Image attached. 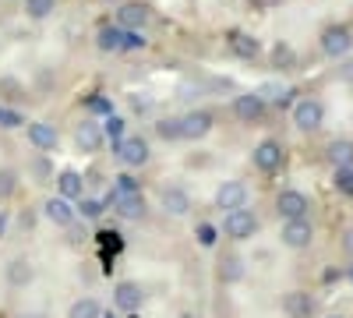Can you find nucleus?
I'll return each instance as SVG.
<instances>
[{
  "label": "nucleus",
  "mask_w": 353,
  "mask_h": 318,
  "mask_svg": "<svg viewBox=\"0 0 353 318\" xmlns=\"http://www.w3.org/2000/svg\"><path fill=\"white\" fill-rule=\"evenodd\" d=\"M276 212H279V219H304L311 212V198L297 188H286L276 195Z\"/></svg>",
  "instance_id": "423d86ee"
},
{
  "label": "nucleus",
  "mask_w": 353,
  "mask_h": 318,
  "mask_svg": "<svg viewBox=\"0 0 353 318\" xmlns=\"http://www.w3.org/2000/svg\"><path fill=\"white\" fill-rule=\"evenodd\" d=\"M216 234H219V230H216L212 223H198V230H194V237H198V244H201V248H212V244L219 241Z\"/></svg>",
  "instance_id": "72a5a7b5"
},
{
  "label": "nucleus",
  "mask_w": 353,
  "mask_h": 318,
  "mask_svg": "<svg viewBox=\"0 0 353 318\" xmlns=\"http://www.w3.org/2000/svg\"><path fill=\"white\" fill-rule=\"evenodd\" d=\"M272 57H276V64H290V61H293V53H290L286 46H276V50H272Z\"/></svg>",
  "instance_id": "58836bf2"
},
{
  "label": "nucleus",
  "mask_w": 353,
  "mask_h": 318,
  "mask_svg": "<svg viewBox=\"0 0 353 318\" xmlns=\"http://www.w3.org/2000/svg\"><path fill=\"white\" fill-rule=\"evenodd\" d=\"M248 206V188L241 181H223L216 188V209L233 212V209H244Z\"/></svg>",
  "instance_id": "9d476101"
},
{
  "label": "nucleus",
  "mask_w": 353,
  "mask_h": 318,
  "mask_svg": "<svg viewBox=\"0 0 353 318\" xmlns=\"http://www.w3.org/2000/svg\"><path fill=\"white\" fill-rule=\"evenodd\" d=\"M103 141H106V135H103V124H96V121H81L74 128V146L81 152H99Z\"/></svg>",
  "instance_id": "f8f14e48"
},
{
  "label": "nucleus",
  "mask_w": 353,
  "mask_h": 318,
  "mask_svg": "<svg viewBox=\"0 0 353 318\" xmlns=\"http://www.w3.org/2000/svg\"><path fill=\"white\" fill-rule=\"evenodd\" d=\"M68 318H103V308L96 297H81L68 308Z\"/></svg>",
  "instance_id": "393cba45"
},
{
  "label": "nucleus",
  "mask_w": 353,
  "mask_h": 318,
  "mask_svg": "<svg viewBox=\"0 0 353 318\" xmlns=\"http://www.w3.org/2000/svg\"><path fill=\"white\" fill-rule=\"evenodd\" d=\"M103 318H113V315H103Z\"/></svg>",
  "instance_id": "de8ad7c7"
},
{
  "label": "nucleus",
  "mask_w": 353,
  "mask_h": 318,
  "mask_svg": "<svg viewBox=\"0 0 353 318\" xmlns=\"http://www.w3.org/2000/svg\"><path fill=\"white\" fill-rule=\"evenodd\" d=\"M329 318H346V315H329Z\"/></svg>",
  "instance_id": "c03bdc74"
},
{
  "label": "nucleus",
  "mask_w": 353,
  "mask_h": 318,
  "mask_svg": "<svg viewBox=\"0 0 353 318\" xmlns=\"http://www.w3.org/2000/svg\"><path fill=\"white\" fill-rule=\"evenodd\" d=\"M283 311H286L290 318H311V315H314V297H311L307 290H290V294L283 297Z\"/></svg>",
  "instance_id": "f3484780"
},
{
  "label": "nucleus",
  "mask_w": 353,
  "mask_h": 318,
  "mask_svg": "<svg viewBox=\"0 0 353 318\" xmlns=\"http://www.w3.org/2000/svg\"><path fill=\"white\" fill-rule=\"evenodd\" d=\"M156 135H159L163 141H184V135H181V117H159V121H156Z\"/></svg>",
  "instance_id": "bb28decb"
},
{
  "label": "nucleus",
  "mask_w": 353,
  "mask_h": 318,
  "mask_svg": "<svg viewBox=\"0 0 353 318\" xmlns=\"http://www.w3.org/2000/svg\"><path fill=\"white\" fill-rule=\"evenodd\" d=\"M318 43H321V53H325V57L343 61V57H350V50H353V32H350L346 25H329Z\"/></svg>",
  "instance_id": "7ed1b4c3"
},
{
  "label": "nucleus",
  "mask_w": 353,
  "mask_h": 318,
  "mask_svg": "<svg viewBox=\"0 0 353 318\" xmlns=\"http://www.w3.org/2000/svg\"><path fill=\"white\" fill-rule=\"evenodd\" d=\"M283 159H286V149L279 146L276 138L258 141L254 152H251V163H254V170H261V173H276V170H283Z\"/></svg>",
  "instance_id": "20e7f679"
},
{
  "label": "nucleus",
  "mask_w": 353,
  "mask_h": 318,
  "mask_svg": "<svg viewBox=\"0 0 353 318\" xmlns=\"http://www.w3.org/2000/svg\"><path fill=\"white\" fill-rule=\"evenodd\" d=\"M57 195H64V198H81L85 195V181H81V173L78 170H64V173H57Z\"/></svg>",
  "instance_id": "412c9836"
},
{
  "label": "nucleus",
  "mask_w": 353,
  "mask_h": 318,
  "mask_svg": "<svg viewBox=\"0 0 353 318\" xmlns=\"http://www.w3.org/2000/svg\"><path fill=\"white\" fill-rule=\"evenodd\" d=\"M293 124H297L301 135H314L321 124H325V106L318 99H301L293 106Z\"/></svg>",
  "instance_id": "39448f33"
},
{
  "label": "nucleus",
  "mask_w": 353,
  "mask_h": 318,
  "mask_svg": "<svg viewBox=\"0 0 353 318\" xmlns=\"http://www.w3.org/2000/svg\"><path fill=\"white\" fill-rule=\"evenodd\" d=\"M14 191H18V173L11 166H0V201L14 198Z\"/></svg>",
  "instance_id": "c756f323"
},
{
  "label": "nucleus",
  "mask_w": 353,
  "mask_h": 318,
  "mask_svg": "<svg viewBox=\"0 0 353 318\" xmlns=\"http://www.w3.org/2000/svg\"><path fill=\"white\" fill-rule=\"evenodd\" d=\"M28 141L39 149V152H50V149H57V128L53 124H46V121H36V124H28Z\"/></svg>",
  "instance_id": "a211bd4d"
},
{
  "label": "nucleus",
  "mask_w": 353,
  "mask_h": 318,
  "mask_svg": "<svg viewBox=\"0 0 353 318\" xmlns=\"http://www.w3.org/2000/svg\"><path fill=\"white\" fill-rule=\"evenodd\" d=\"M36 173H39V177H50V166H46V159H39V163H36Z\"/></svg>",
  "instance_id": "79ce46f5"
},
{
  "label": "nucleus",
  "mask_w": 353,
  "mask_h": 318,
  "mask_svg": "<svg viewBox=\"0 0 353 318\" xmlns=\"http://www.w3.org/2000/svg\"><path fill=\"white\" fill-rule=\"evenodd\" d=\"M223 234H226L230 241H251V237L258 234V216H254L251 209H233V212H226Z\"/></svg>",
  "instance_id": "f03ea898"
},
{
  "label": "nucleus",
  "mask_w": 353,
  "mask_h": 318,
  "mask_svg": "<svg viewBox=\"0 0 353 318\" xmlns=\"http://www.w3.org/2000/svg\"><path fill=\"white\" fill-rule=\"evenodd\" d=\"M131 106H134V113H149L152 110V99L138 92V96H131Z\"/></svg>",
  "instance_id": "e433bc0d"
},
{
  "label": "nucleus",
  "mask_w": 353,
  "mask_h": 318,
  "mask_svg": "<svg viewBox=\"0 0 353 318\" xmlns=\"http://www.w3.org/2000/svg\"><path fill=\"white\" fill-rule=\"evenodd\" d=\"M336 188L343 195H353V166H336Z\"/></svg>",
  "instance_id": "c9c22d12"
},
{
  "label": "nucleus",
  "mask_w": 353,
  "mask_h": 318,
  "mask_svg": "<svg viewBox=\"0 0 353 318\" xmlns=\"http://www.w3.org/2000/svg\"><path fill=\"white\" fill-rule=\"evenodd\" d=\"M113 209L121 212L124 219H141L145 216V195H121V198H113Z\"/></svg>",
  "instance_id": "4be33fe9"
},
{
  "label": "nucleus",
  "mask_w": 353,
  "mask_h": 318,
  "mask_svg": "<svg viewBox=\"0 0 353 318\" xmlns=\"http://www.w3.org/2000/svg\"><path fill=\"white\" fill-rule=\"evenodd\" d=\"M57 11V0H25V14L32 21H46Z\"/></svg>",
  "instance_id": "cd10ccee"
},
{
  "label": "nucleus",
  "mask_w": 353,
  "mask_h": 318,
  "mask_svg": "<svg viewBox=\"0 0 353 318\" xmlns=\"http://www.w3.org/2000/svg\"><path fill=\"white\" fill-rule=\"evenodd\" d=\"M159 206H163V212L166 216H188L191 212V195L184 191V188H163L159 191Z\"/></svg>",
  "instance_id": "ddd939ff"
},
{
  "label": "nucleus",
  "mask_w": 353,
  "mask_h": 318,
  "mask_svg": "<svg viewBox=\"0 0 353 318\" xmlns=\"http://www.w3.org/2000/svg\"><path fill=\"white\" fill-rule=\"evenodd\" d=\"M96 46L103 53H121L124 50V28L121 25H103L96 32Z\"/></svg>",
  "instance_id": "aec40b11"
},
{
  "label": "nucleus",
  "mask_w": 353,
  "mask_h": 318,
  "mask_svg": "<svg viewBox=\"0 0 353 318\" xmlns=\"http://www.w3.org/2000/svg\"><path fill=\"white\" fill-rule=\"evenodd\" d=\"M283 244L286 248H293V251H304V248H311V241H314V223L304 216V219H283Z\"/></svg>",
  "instance_id": "0eeeda50"
},
{
  "label": "nucleus",
  "mask_w": 353,
  "mask_h": 318,
  "mask_svg": "<svg viewBox=\"0 0 353 318\" xmlns=\"http://www.w3.org/2000/svg\"><path fill=\"white\" fill-rule=\"evenodd\" d=\"M265 103H290V96H293V89H286V85H276V81H269V85H261V89H254Z\"/></svg>",
  "instance_id": "a878e982"
},
{
  "label": "nucleus",
  "mask_w": 353,
  "mask_h": 318,
  "mask_svg": "<svg viewBox=\"0 0 353 318\" xmlns=\"http://www.w3.org/2000/svg\"><path fill=\"white\" fill-rule=\"evenodd\" d=\"M350 279H353V266H350Z\"/></svg>",
  "instance_id": "49530a36"
},
{
  "label": "nucleus",
  "mask_w": 353,
  "mask_h": 318,
  "mask_svg": "<svg viewBox=\"0 0 353 318\" xmlns=\"http://www.w3.org/2000/svg\"><path fill=\"white\" fill-rule=\"evenodd\" d=\"M149 39H145L141 28H124V50H145Z\"/></svg>",
  "instance_id": "f704fd0d"
},
{
  "label": "nucleus",
  "mask_w": 353,
  "mask_h": 318,
  "mask_svg": "<svg viewBox=\"0 0 353 318\" xmlns=\"http://www.w3.org/2000/svg\"><path fill=\"white\" fill-rule=\"evenodd\" d=\"M4 276H8L11 286H28V283L36 279V269H32V262H28L25 255H18V258H11V262H8Z\"/></svg>",
  "instance_id": "6ab92c4d"
},
{
  "label": "nucleus",
  "mask_w": 353,
  "mask_h": 318,
  "mask_svg": "<svg viewBox=\"0 0 353 318\" xmlns=\"http://www.w3.org/2000/svg\"><path fill=\"white\" fill-rule=\"evenodd\" d=\"M88 110H92V113H106V117H110V113H113V106H110V99H103V96H96L92 103H88Z\"/></svg>",
  "instance_id": "4c0bfd02"
},
{
  "label": "nucleus",
  "mask_w": 353,
  "mask_h": 318,
  "mask_svg": "<svg viewBox=\"0 0 353 318\" xmlns=\"http://www.w3.org/2000/svg\"><path fill=\"white\" fill-rule=\"evenodd\" d=\"M138 181L131 177V173H121V177H113V198H121V195H138Z\"/></svg>",
  "instance_id": "7c9ffc66"
},
{
  "label": "nucleus",
  "mask_w": 353,
  "mask_h": 318,
  "mask_svg": "<svg viewBox=\"0 0 353 318\" xmlns=\"http://www.w3.org/2000/svg\"><path fill=\"white\" fill-rule=\"evenodd\" d=\"M78 216L99 219V216H103V201H99V198H81V201H78Z\"/></svg>",
  "instance_id": "2f4dec72"
},
{
  "label": "nucleus",
  "mask_w": 353,
  "mask_h": 318,
  "mask_svg": "<svg viewBox=\"0 0 353 318\" xmlns=\"http://www.w3.org/2000/svg\"><path fill=\"white\" fill-rule=\"evenodd\" d=\"M113 156L121 159L128 170H138V166H145V163L152 159V152H149V141L138 138V135H124V138L113 146Z\"/></svg>",
  "instance_id": "f257e3e1"
},
{
  "label": "nucleus",
  "mask_w": 353,
  "mask_h": 318,
  "mask_svg": "<svg viewBox=\"0 0 353 318\" xmlns=\"http://www.w3.org/2000/svg\"><path fill=\"white\" fill-rule=\"evenodd\" d=\"M219 279H223V283H241V279H244L241 255H223V258H219Z\"/></svg>",
  "instance_id": "b1692460"
},
{
  "label": "nucleus",
  "mask_w": 353,
  "mask_h": 318,
  "mask_svg": "<svg viewBox=\"0 0 353 318\" xmlns=\"http://www.w3.org/2000/svg\"><path fill=\"white\" fill-rule=\"evenodd\" d=\"M233 117H237L241 124H258L265 117V99L258 92H241L233 96Z\"/></svg>",
  "instance_id": "6e6552de"
},
{
  "label": "nucleus",
  "mask_w": 353,
  "mask_h": 318,
  "mask_svg": "<svg viewBox=\"0 0 353 318\" xmlns=\"http://www.w3.org/2000/svg\"><path fill=\"white\" fill-rule=\"evenodd\" d=\"M325 156H329L332 166H353V141H350V138H336V141H329Z\"/></svg>",
  "instance_id": "5701e85b"
},
{
  "label": "nucleus",
  "mask_w": 353,
  "mask_h": 318,
  "mask_svg": "<svg viewBox=\"0 0 353 318\" xmlns=\"http://www.w3.org/2000/svg\"><path fill=\"white\" fill-rule=\"evenodd\" d=\"M339 78H343V81H350V85H353V61H346V64H343V68H339Z\"/></svg>",
  "instance_id": "a19ab883"
},
{
  "label": "nucleus",
  "mask_w": 353,
  "mask_h": 318,
  "mask_svg": "<svg viewBox=\"0 0 353 318\" xmlns=\"http://www.w3.org/2000/svg\"><path fill=\"white\" fill-rule=\"evenodd\" d=\"M8 230V212H0V234Z\"/></svg>",
  "instance_id": "37998d69"
},
{
  "label": "nucleus",
  "mask_w": 353,
  "mask_h": 318,
  "mask_svg": "<svg viewBox=\"0 0 353 318\" xmlns=\"http://www.w3.org/2000/svg\"><path fill=\"white\" fill-rule=\"evenodd\" d=\"M103 135H106V141H113V146H117V141L128 135V121L117 117V113H110V117L103 121Z\"/></svg>",
  "instance_id": "c85d7f7f"
},
{
  "label": "nucleus",
  "mask_w": 353,
  "mask_h": 318,
  "mask_svg": "<svg viewBox=\"0 0 353 318\" xmlns=\"http://www.w3.org/2000/svg\"><path fill=\"white\" fill-rule=\"evenodd\" d=\"M212 124H216V117L209 110H191L181 117V135H184V141H201L212 131Z\"/></svg>",
  "instance_id": "1a4fd4ad"
},
{
  "label": "nucleus",
  "mask_w": 353,
  "mask_h": 318,
  "mask_svg": "<svg viewBox=\"0 0 353 318\" xmlns=\"http://www.w3.org/2000/svg\"><path fill=\"white\" fill-rule=\"evenodd\" d=\"M25 124V117L18 110H11V106H0V128L4 131H14V128H21Z\"/></svg>",
  "instance_id": "473e14b6"
},
{
  "label": "nucleus",
  "mask_w": 353,
  "mask_h": 318,
  "mask_svg": "<svg viewBox=\"0 0 353 318\" xmlns=\"http://www.w3.org/2000/svg\"><path fill=\"white\" fill-rule=\"evenodd\" d=\"M141 286L138 283H131V279H124V283H117L113 286V304L121 308V311H138L141 308Z\"/></svg>",
  "instance_id": "dca6fc26"
},
{
  "label": "nucleus",
  "mask_w": 353,
  "mask_h": 318,
  "mask_svg": "<svg viewBox=\"0 0 353 318\" xmlns=\"http://www.w3.org/2000/svg\"><path fill=\"white\" fill-rule=\"evenodd\" d=\"M145 21H149V8L138 4V0H124L117 8V25L121 28H145Z\"/></svg>",
  "instance_id": "4468645a"
},
{
  "label": "nucleus",
  "mask_w": 353,
  "mask_h": 318,
  "mask_svg": "<svg viewBox=\"0 0 353 318\" xmlns=\"http://www.w3.org/2000/svg\"><path fill=\"white\" fill-rule=\"evenodd\" d=\"M226 46L237 53V57H244V61H251V57L261 53V43L251 32H241V28H230V32H226Z\"/></svg>",
  "instance_id": "2eb2a0df"
},
{
  "label": "nucleus",
  "mask_w": 353,
  "mask_h": 318,
  "mask_svg": "<svg viewBox=\"0 0 353 318\" xmlns=\"http://www.w3.org/2000/svg\"><path fill=\"white\" fill-rule=\"evenodd\" d=\"M343 251H346V255L353 258V226H350L346 234H343Z\"/></svg>",
  "instance_id": "ea45409f"
},
{
  "label": "nucleus",
  "mask_w": 353,
  "mask_h": 318,
  "mask_svg": "<svg viewBox=\"0 0 353 318\" xmlns=\"http://www.w3.org/2000/svg\"><path fill=\"white\" fill-rule=\"evenodd\" d=\"M25 318H39V315H25Z\"/></svg>",
  "instance_id": "a18cd8bd"
},
{
  "label": "nucleus",
  "mask_w": 353,
  "mask_h": 318,
  "mask_svg": "<svg viewBox=\"0 0 353 318\" xmlns=\"http://www.w3.org/2000/svg\"><path fill=\"white\" fill-rule=\"evenodd\" d=\"M43 216H46L53 226H74V219H78V209L71 206V198H64V195H53V198H46Z\"/></svg>",
  "instance_id": "9b49d317"
}]
</instances>
